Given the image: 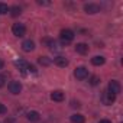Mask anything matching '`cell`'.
Listing matches in <instances>:
<instances>
[{
  "label": "cell",
  "mask_w": 123,
  "mask_h": 123,
  "mask_svg": "<svg viewBox=\"0 0 123 123\" xmlns=\"http://www.w3.org/2000/svg\"><path fill=\"white\" fill-rule=\"evenodd\" d=\"M54 62H55L58 67H62V68H64V67L68 65V59H67L65 56H61V55H59V56H55V58H54Z\"/></svg>",
  "instance_id": "obj_9"
},
{
  "label": "cell",
  "mask_w": 123,
  "mask_h": 123,
  "mask_svg": "<svg viewBox=\"0 0 123 123\" xmlns=\"http://www.w3.org/2000/svg\"><path fill=\"white\" fill-rule=\"evenodd\" d=\"M120 84H119V81H116V80H111L110 83H109V86H107V91L109 93H111V94H119L120 93Z\"/></svg>",
  "instance_id": "obj_3"
},
{
  "label": "cell",
  "mask_w": 123,
  "mask_h": 123,
  "mask_svg": "<svg viewBox=\"0 0 123 123\" xmlns=\"http://www.w3.org/2000/svg\"><path fill=\"white\" fill-rule=\"evenodd\" d=\"M74 75H75V78H78V80H86V78L88 77V70H87L86 67H78V68H75Z\"/></svg>",
  "instance_id": "obj_4"
},
{
  "label": "cell",
  "mask_w": 123,
  "mask_h": 123,
  "mask_svg": "<svg viewBox=\"0 0 123 123\" xmlns=\"http://www.w3.org/2000/svg\"><path fill=\"white\" fill-rule=\"evenodd\" d=\"M26 117H28V120H29V122H38V120L41 119V114H39L38 111L32 110V111H29V113L26 114Z\"/></svg>",
  "instance_id": "obj_14"
},
{
  "label": "cell",
  "mask_w": 123,
  "mask_h": 123,
  "mask_svg": "<svg viewBox=\"0 0 123 123\" xmlns=\"http://www.w3.org/2000/svg\"><path fill=\"white\" fill-rule=\"evenodd\" d=\"M51 98L54 101H62L64 100V93L61 91V90H55V91L51 93Z\"/></svg>",
  "instance_id": "obj_10"
},
{
  "label": "cell",
  "mask_w": 123,
  "mask_h": 123,
  "mask_svg": "<svg viewBox=\"0 0 123 123\" xmlns=\"http://www.w3.org/2000/svg\"><path fill=\"white\" fill-rule=\"evenodd\" d=\"M5 84H6V77L0 74V87H3Z\"/></svg>",
  "instance_id": "obj_21"
},
{
  "label": "cell",
  "mask_w": 123,
  "mask_h": 123,
  "mask_svg": "<svg viewBox=\"0 0 123 123\" xmlns=\"http://www.w3.org/2000/svg\"><path fill=\"white\" fill-rule=\"evenodd\" d=\"M12 32H13L15 36L22 38V36H25V33H26V28H25L23 23H15V25L12 26Z\"/></svg>",
  "instance_id": "obj_2"
},
{
  "label": "cell",
  "mask_w": 123,
  "mask_h": 123,
  "mask_svg": "<svg viewBox=\"0 0 123 123\" xmlns=\"http://www.w3.org/2000/svg\"><path fill=\"white\" fill-rule=\"evenodd\" d=\"M75 51L78 52V54H81V55H86L87 52H88V45L87 43H77L75 45Z\"/></svg>",
  "instance_id": "obj_12"
},
{
  "label": "cell",
  "mask_w": 123,
  "mask_h": 123,
  "mask_svg": "<svg viewBox=\"0 0 123 123\" xmlns=\"http://www.w3.org/2000/svg\"><path fill=\"white\" fill-rule=\"evenodd\" d=\"M38 5H49V3H48V2H41V0H39Z\"/></svg>",
  "instance_id": "obj_25"
},
{
  "label": "cell",
  "mask_w": 123,
  "mask_h": 123,
  "mask_svg": "<svg viewBox=\"0 0 123 123\" xmlns=\"http://www.w3.org/2000/svg\"><path fill=\"white\" fill-rule=\"evenodd\" d=\"M6 111H7L6 106H5V104H2V103H0V114H5Z\"/></svg>",
  "instance_id": "obj_22"
},
{
  "label": "cell",
  "mask_w": 123,
  "mask_h": 123,
  "mask_svg": "<svg viewBox=\"0 0 123 123\" xmlns=\"http://www.w3.org/2000/svg\"><path fill=\"white\" fill-rule=\"evenodd\" d=\"M22 49H23L25 52H31V51H33V49H35V43H33V41H31V39L23 41V42H22Z\"/></svg>",
  "instance_id": "obj_8"
},
{
  "label": "cell",
  "mask_w": 123,
  "mask_h": 123,
  "mask_svg": "<svg viewBox=\"0 0 123 123\" xmlns=\"http://www.w3.org/2000/svg\"><path fill=\"white\" fill-rule=\"evenodd\" d=\"M9 12V7H7V5H5V3H0V15H5V13H7Z\"/></svg>",
  "instance_id": "obj_18"
},
{
  "label": "cell",
  "mask_w": 123,
  "mask_h": 123,
  "mask_svg": "<svg viewBox=\"0 0 123 123\" xmlns=\"http://www.w3.org/2000/svg\"><path fill=\"white\" fill-rule=\"evenodd\" d=\"M84 10H86L87 13H90V15H94V13L100 12V7H98V5H96V3H87V5H84Z\"/></svg>",
  "instance_id": "obj_6"
},
{
  "label": "cell",
  "mask_w": 123,
  "mask_h": 123,
  "mask_svg": "<svg viewBox=\"0 0 123 123\" xmlns=\"http://www.w3.org/2000/svg\"><path fill=\"white\" fill-rule=\"evenodd\" d=\"M9 10H10V15H12L13 18H16V16H19V15L22 13V9H20L19 6H13V7H10Z\"/></svg>",
  "instance_id": "obj_17"
},
{
  "label": "cell",
  "mask_w": 123,
  "mask_h": 123,
  "mask_svg": "<svg viewBox=\"0 0 123 123\" xmlns=\"http://www.w3.org/2000/svg\"><path fill=\"white\" fill-rule=\"evenodd\" d=\"M28 71H29V73H32V74H36V73H38V71H36V68H35L33 65H31V64L28 65Z\"/></svg>",
  "instance_id": "obj_20"
},
{
  "label": "cell",
  "mask_w": 123,
  "mask_h": 123,
  "mask_svg": "<svg viewBox=\"0 0 123 123\" xmlns=\"http://www.w3.org/2000/svg\"><path fill=\"white\" fill-rule=\"evenodd\" d=\"M98 123H111V122H110V120H107V119H103V120H100Z\"/></svg>",
  "instance_id": "obj_23"
},
{
  "label": "cell",
  "mask_w": 123,
  "mask_h": 123,
  "mask_svg": "<svg viewBox=\"0 0 123 123\" xmlns=\"http://www.w3.org/2000/svg\"><path fill=\"white\" fill-rule=\"evenodd\" d=\"M74 32L71 31V29H62L61 31V33H59V38H61V42H62L64 45H67V43H70L73 39H74Z\"/></svg>",
  "instance_id": "obj_1"
},
{
  "label": "cell",
  "mask_w": 123,
  "mask_h": 123,
  "mask_svg": "<svg viewBox=\"0 0 123 123\" xmlns=\"http://www.w3.org/2000/svg\"><path fill=\"white\" fill-rule=\"evenodd\" d=\"M104 56H101V55H97V56H93L91 58V64L93 65H96V67H100V65H103L104 64Z\"/></svg>",
  "instance_id": "obj_13"
},
{
  "label": "cell",
  "mask_w": 123,
  "mask_h": 123,
  "mask_svg": "<svg viewBox=\"0 0 123 123\" xmlns=\"http://www.w3.org/2000/svg\"><path fill=\"white\" fill-rule=\"evenodd\" d=\"M3 67H5V61H3V59H0V70H2Z\"/></svg>",
  "instance_id": "obj_24"
},
{
  "label": "cell",
  "mask_w": 123,
  "mask_h": 123,
  "mask_svg": "<svg viewBox=\"0 0 123 123\" xmlns=\"http://www.w3.org/2000/svg\"><path fill=\"white\" fill-rule=\"evenodd\" d=\"M38 62L41 64V65H43V67H48V65H51V58H48V56H39V59H38Z\"/></svg>",
  "instance_id": "obj_16"
},
{
  "label": "cell",
  "mask_w": 123,
  "mask_h": 123,
  "mask_svg": "<svg viewBox=\"0 0 123 123\" xmlns=\"http://www.w3.org/2000/svg\"><path fill=\"white\" fill-rule=\"evenodd\" d=\"M78 106H80L78 103H75V101H73V107H78Z\"/></svg>",
  "instance_id": "obj_26"
},
{
  "label": "cell",
  "mask_w": 123,
  "mask_h": 123,
  "mask_svg": "<svg viewBox=\"0 0 123 123\" xmlns=\"http://www.w3.org/2000/svg\"><path fill=\"white\" fill-rule=\"evenodd\" d=\"M101 100H103L104 104H111V103L116 100V96L111 94V93H109V91H104L103 96H101Z\"/></svg>",
  "instance_id": "obj_7"
},
{
  "label": "cell",
  "mask_w": 123,
  "mask_h": 123,
  "mask_svg": "<svg viewBox=\"0 0 123 123\" xmlns=\"http://www.w3.org/2000/svg\"><path fill=\"white\" fill-rule=\"evenodd\" d=\"M98 83H100V78H98V77H96V75H93V77L90 78V84H91V86H97Z\"/></svg>",
  "instance_id": "obj_19"
},
{
  "label": "cell",
  "mask_w": 123,
  "mask_h": 123,
  "mask_svg": "<svg viewBox=\"0 0 123 123\" xmlns=\"http://www.w3.org/2000/svg\"><path fill=\"white\" fill-rule=\"evenodd\" d=\"M9 91H10L12 94H19V93L22 91V84H20L19 81H12V83H9Z\"/></svg>",
  "instance_id": "obj_5"
},
{
  "label": "cell",
  "mask_w": 123,
  "mask_h": 123,
  "mask_svg": "<svg viewBox=\"0 0 123 123\" xmlns=\"http://www.w3.org/2000/svg\"><path fill=\"white\" fill-rule=\"evenodd\" d=\"M15 65H16V67L23 73V74H25V73H26V70H28V65H29V64L26 62L25 59H18L16 62H15Z\"/></svg>",
  "instance_id": "obj_11"
},
{
  "label": "cell",
  "mask_w": 123,
  "mask_h": 123,
  "mask_svg": "<svg viewBox=\"0 0 123 123\" xmlns=\"http://www.w3.org/2000/svg\"><path fill=\"white\" fill-rule=\"evenodd\" d=\"M71 122H73V123H84V122H86V119H84V116H83V114L75 113V114H73V116H71Z\"/></svg>",
  "instance_id": "obj_15"
}]
</instances>
